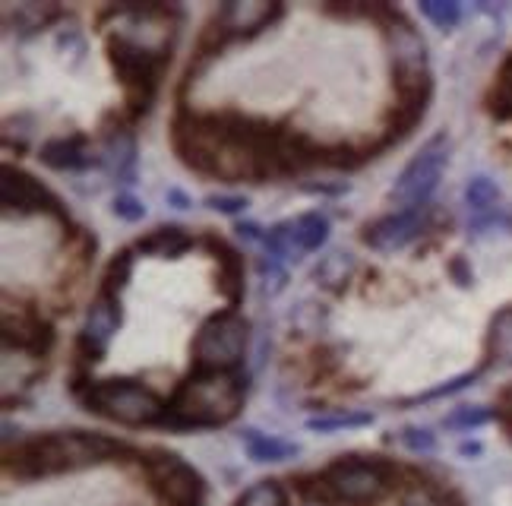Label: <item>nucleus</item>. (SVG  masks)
Segmentation results:
<instances>
[{"instance_id":"obj_1","label":"nucleus","mask_w":512,"mask_h":506,"mask_svg":"<svg viewBox=\"0 0 512 506\" xmlns=\"http://www.w3.org/2000/svg\"><path fill=\"white\" fill-rule=\"evenodd\" d=\"M130 453L124 440L92 431H48L4 446V472L19 481H38L54 475L83 472Z\"/></svg>"},{"instance_id":"obj_2","label":"nucleus","mask_w":512,"mask_h":506,"mask_svg":"<svg viewBox=\"0 0 512 506\" xmlns=\"http://www.w3.org/2000/svg\"><path fill=\"white\" fill-rule=\"evenodd\" d=\"M247 399V380L244 374H209L193 371L174 399L168 402L165 424L168 431H212L225 427L241 415Z\"/></svg>"},{"instance_id":"obj_3","label":"nucleus","mask_w":512,"mask_h":506,"mask_svg":"<svg viewBox=\"0 0 512 506\" xmlns=\"http://www.w3.org/2000/svg\"><path fill=\"white\" fill-rule=\"evenodd\" d=\"M86 412L121 427H162L168 402L136 380H92L80 393Z\"/></svg>"},{"instance_id":"obj_4","label":"nucleus","mask_w":512,"mask_h":506,"mask_svg":"<svg viewBox=\"0 0 512 506\" xmlns=\"http://www.w3.org/2000/svg\"><path fill=\"white\" fill-rule=\"evenodd\" d=\"M105 51H108V61L114 67L117 83L124 89V99L133 111V118H140V114H146L152 108L155 95H159L162 70L171 61V51H155L146 45H136L121 35H108Z\"/></svg>"},{"instance_id":"obj_5","label":"nucleus","mask_w":512,"mask_h":506,"mask_svg":"<svg viewBox=\"0 0 512 506\" xmlns=\"http://www.w3.org/2000/svg\"><path fill=\"white\" fill-rule=\"evenodd\" d=\"M250 348V320L241 310H219L193 336V371L238 374Z\"/></svg>"},{"instance_id":"obj_6","label":"nucleus","mask_w":512,"mask_h":506,"mask_svg":"<svg viewBox=\"0 0 512 506\" xmlns=\"http://www.w3.org/2000/svg\"><path fill=\"white\" fill-rule=\"evenodd\" d=\"M446 162H449V140H446V133H437L433 140L421 146L415 159L402 168V174L389 190V203L396 209L430 206V197H433V190L440 187Z\"/></svg>"},{"instance_id":"obj_7","label":"nucleus","mask_w":512,"mask_h":506,"mask_svg":"<svg viewBox=\"0 0 512 506\" xmlns=\"http://www.w3.org/2000/svg\"><path fill=\"white\" fill-rule=\"evenodd\" d=\"M389 465L380 459H339L320 475V484L336 503L370 506L389 491Z\"/></svg>"},{"instance_id":"obj_8","label":"nucleus","mask_w":512,"mask_h":506,"mask_svg":"<svg viewBox=\"0 0 512 506\" xmlns=\"http://www.w3.org/2000/svg\"><path fill=\"white\" fill-rule=\"evenodd\" d=\"M143 469L152 491L159 494L165 506H206V478L177 453L152 450L143 456Z\"/></svg>"},{"instance_id":"obj_9","label":"nucleus","mask_w":512,"mask_h":506,"mask_svg":"<svg viewBox=\"0 0 512 506\" xmlns=\"http://www.w3.org/2000/svg\"><path fill=\"white\" fill-rule=\"evenodd\" d=\"M0 203L4 212H19V216H51L57 222H70L64 203L57 200V193H51L42 181L32 178L29 171L4 165L0 171Z\"/></svg>"},{"instance_id":"obj_10","label":"nucleus","mask_w":512,"mask_h":506,"mask_svg":"<svg viewBox=\"0 0 512 506\" xmlns=\"http://www.w3.org/2000/svg\"><path fill=\"white\" fill-rule=\"evenodd\" d=\"M326 241H329V219L320 216V212H304L298 219H288L269 228L263 247H266V257L285 263V260H301L304 253L320 250Z\"/></svg>"},{"instance_id":"obj_11","label":"nucleus","mask_w":512,"mask_h":506,"mask_svg":"<svg viewBox=\"0 0 512 506\" xmlns=\"http://www.w3.org/2000/svg\"><path fill=\"white\" fill-rule=\"evenodd\" d=\"M430 228V206H418V209H392L389 216H380L377 222L364 225L361 241L370 250H402L411 241H418L424 231Z\"/></svg>"},{"instance_id":"obj_12","label":"nucleus","mask_w":512,"mask_h":506,"mask_svg":"<svg viewBox=\"0 0 512 506\" xmlns=\"http://www.w3.org/2000/svg\"><path fill=\"white\" fill-rule=\"evenodd\" d=\"M121 323H124L121 298L98 291V298L89 304V314H86V323L80 329V339H76V348H80L83 361H89V364L102 361L108 355V345H111L117 329H121Z\"/></svg>"},{"instance_id":"obj_13","label":"nucleus","mask_w":512,"mask_h":506,"mask_svg":"<svg viewBox=\"0 0 512 506\" xmlns=\"http://www.w3.org/2000/svg\"><path fill=\"white\" fill-rule=\"evenodd\" d=\"M4 345L32 358H45L54 348V326L35 307L4 310Z\"/></svg>"},{"instance_id":"obj_14","label":"nucleus","mask_w":512,"mask_h":506,"mask_svg":"<svg viewBox=\"0 0 512 506\" xmlns=\"http://www.w3.org/2000/svg\"><path fill=\"white\" fill-rule=\"evenodd\" d=\"M38 162L51 171H70L80 174L95 165H102V155H95L89 149V136L86 133H70V136H54L42 149H38Z\"/></svg>"},{"instance_id":"obj_15","label":"nucleus","mask_w":512,"mask_h":506,"mask_svg":"<svg viewBox=\"0 0 512 506\" xmlns=\"http://www.w3.org/2000/svg\"><path fill=\"white\" fill-rule=\"evenodd\" d=\"M282 13H285L282 4H225L215 13L212 23L228 38H241V35H256L269 29L272 23H279Z\"/></svg>"},{"instance_id":"obj_16","label":"nucleus","mask_w":512,"mask_h":506,"mask_svg":"<svg viewBox=\"0 0 512 506\" xmlns=\"http://www.w3.org/2000/svg\"><path fill=\"white\" fill-rule=\"evenodd\" d=\"M386 45H389V54H392V76L430 73L424 38L408 23H389L386 26Z\"/></svg>"},{"instance_id":"obj_17","label":"nucleus","mask_w":512,"mask_h":506,"mask_svg":"<svg viewBox=\"0 0 512 506\" xmlns=\"http://www.w3.org/2000/svg\"><path fill=\"white\" fill-rule=\"evenodd\" d=\"M206 247L212 250L215 263H219V279H215V285H219L225 301L238 310V304L244 298V257L231 244H225L222 238H215V235L206 238Z\"/></svg>"},{"instance_id":"obj_18","label":"nucleus","mask_w":512,"mask_h":506,"mask_svg":"<svg viewBox=\"0 0 512 506\" xmlns=\"http://www.w3.org/2000/svg\"><path fill=\"white\" fill-rule=\"evenodd\" d=\"M102 165L111 171L114 181H121V184L136 181V136L127 127H114L105 133Z\"/></svg>"},{"instance_id":"obj_19","label":"nucleus","mask_w":512,"mask_h":506,"mask_svg":"<svg viewBox=\"0 0 512 506\" xmlns=\"http://www.w3.org/2000/svg\"><path fill=\"white\" fill-rule=\"evenodd\" d=\"M196 244V238L190 235L187 228L181 225H162L149 231L146 238H140L133 244L136 253H143V257H159V260H177L184 257V253Z\"/></svg>"},{"instance_id":"obj_20","label":"nucleus","mask_w":512,"mask_h":506,"mask_svg":"<svg viewBox=\"0 0 512 506\" xmlns=\"http://www.w3.org/2000/svg\"><path fill=\"white\" fill-rule=\"evenodd\" d=\"M241 443L244 450L253 462H285V459H294L298 456V446L288 443V440H279V437H269V434H260V431H244L241 434Z\"/></svg>"},{"instance_id":"obj_21","label":"nucleus","mask_w":512,"mask_h":506,"mask_svg":"<svg viewBox=\"0 0 512 506\" xmlns=\"http://www.w3.org/2000/svg\"><path fill=\"white\" fill-rule=\"evenodd\" d=\"M133 263H136V250L133 247H124V250L114 253L108 269H105V276H102V291H105V295L121 298V291L133 279Z\"/></svg>"},{"instance_id":"obj_22","label":"nucleus","mask_w":512,"mask_h":506,"mask_svg":"<svg viewBox=\"0 0 512 506\" xmlns=\"http://www.w3.org/2000/svg\"><path fill=\"white\" fill-rule=\"evenodd\" d=\"M354 276V257L351 253H329V257H323V263L317 266V272H313V279H317L320 285L326 288H345Z\"/></svg>"},{"instance_id":"obj_23","label":"nucleus","mask_w":512,"mask_h":506,"mask_svg":"<svg viewBox=\"0 0 512 506\" xmlns=\"http://www.w3.org/2000/svg\"><path fill=\"white\" fill-rule=\"evenodd\" d=\"M487 358L490 361H512V307L494 317L490 323V336H487Z\"/></svg>"},{"instance_id":"obj_24","label":"nucleus","mask_w":512,"mask_h":506,"mask_svg":"<svg viewBox=\"0 0 512 506\" xmlns=\"http://www.w3.org/2000/svg\"><path fill=\"white\" fill-rule=\"evenodd\" d=\"M465 203L471 212H478V216H490V212H497L500 190L490 178H471L465 187Z\"/></svg>"},{"instance_id":"obj_25","label":"nucleus","mask_w":512,"mask_h":506,"mask_svg":"<svg viewBox=\"0 0 512 506\" xmlns=\"http://www.w3.org/2000/svg\"><path fill=\"white\" fill-rule=\"evenodd\" d=\"M238 506H288V494L279 481H256L238 497Z\"/></svg>"},{"instance_id":"obj_26","label":"nucleus","mask_w":512,"mask_h":506,"mask_svg":"<svg viewBox=\"0 0 512 506\" xmlns=\"http://www.w3.org/2000/svg\"><path fill=\"white\" fill-rule=\"evenodd\" d=\"M364 424H373L370 412H339V415H320L307 421L310 431H320V434H336V431H348V427H364Z\"/></svg>"},{"instance_id":"obj_27","label":"nucleus","mask_w":512,"mask_h":506,"mask_svg":"<svg viewBox=\"0 0 512 506\" xmlns=\"http://www.w3.org/2000/svg\"><path fill=\"white\" fill-rule=\"evenodd\" d=\"M421 13L427 23H433L437 29H456L462 23V7L452 4V0H424L421 4Z\"/></svg>"},{"instance_id":"obj_28","label":"nucleus","mask_w":512,"mask_h":506,"mask_svg":"<svg viewBox=\"0 0 512 506\" xmlns=\"http://www.w3.org/2000/svg\"><path fill=\"white\" fill-rule=\"evenodd\" d=\"M490 418L487 408H478V405H465V408H456L452 415L443 418V427H449V431H475V427H484Z\"/></svg>"},{"instance_id":"obj_29","label":"nucleus","mask_w":512,"mask_h":506,"mask_svg":"<svg viewBox=\"0 0 512 506\" xmlns=\"http://www.w3.org/2000/svg\"><path fill=\"white\" fill-rule=\"evenodd\" d=\"M57 13H61L57 7H16V29H23V35H32L48 26Z\"/></svg>"},{"instance_id":"obj_30","label":"nucleus","mask_w":512,"mask_h":506,"mask_svg":"<svg viewBox=\"0 0 512 506\" xmlns=\"http://www.w3.org/2000/svg\"><path fill=\"white\" fill-rule=\"evenodd\" d=\"M402 446L408 453H415V456H430L433 450H437V437H433L427 427H402V434H399Z\"/></svg>"},{"instance_id":"obj_31","label":"nucleus","mask_w":512,"mask_h":506,"mask_svg":"<svg viewBox=\"0 0 512 506\" xmlns=\"http://www.w3.org/2000/svg\"><path fill=\"white\" fill-rule=\"evenodd\" d=\"M111 209H114V216L124 219V222H140V219H146V206H143V200H136L133 193H117Z\"/></svg>"},{"instance_id":"obj_32","label":"nucleus","mask_w":512,"mask_h":506,"mask_svg":"<svg viewBox=\"0 0 512 506\" xmlns=\"http://www.w3.org/2000/svg\"><path fill=\"white\" fill-rule=\"evenodd\" d=\"M260 272H263V279H266V291H269V295H279V291L285 288V282H288V272L282 269V263L269 257V260L260 263Z\"/></svg>"},{"instance_id":"obj_33","label":"nucleus","mask_w":512,"mask_h":506,"mask_svg":"<svg viewBox=\"0 0 512 506\" xmlns=\"http://www.w3.org/2000/svg\"><path fill=\"white\" fill-rule=\"evenodd\" d=\"M399 506H449L437 491L424 488V484H418V488H408L402 494V503Z\"/></svg>"},{"instance_id":"obj_34","label":"nucleus","mask_w":512,"mask_h":506,"mask_svg":"<svg viewBox=\"0 0 512 506\" xmlns=\"http://www.w3.org/2000/svg\"><path fill=\"white\" fill-rule=\"evenodd\" d=\"M215 212H225V216H238V212L247 209V200L244 197H209L206 200Z\"/></svg>"},{"instance_id":"obj_35","label":"nucleus","mask_w":512,"mask_h":506,"mask_svg":"<svg viewBox=\"0 0 512 506\" xmlns=\"http://www.w3.org/2000/svg\"><path fill=\"white\" fill-rule=\"evenodd\" d=\"M168 203H174L177 209H187L190 206L187 193H181V190H168Z\"/></svg>"},{"instance_id":"obj_36","label":"nucleus","mask_w":512,"mask_h":506,"mask_svg":"<svg viewBox=\"0 0 512 506\" xmlns=\"http://www.w3.org/2000/svg\"><path fill=\"white\" fill-rule=\"evenodd\" d=\"M462 453H465V456H478V453H481V446H478V443H465V446H462Z\"/></svg>"}]
</instances>
